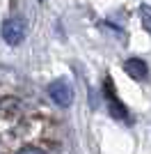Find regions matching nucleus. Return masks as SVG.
<instances>
[{
    "label": "nucleus",
    "mask_w": 151,
    "mask_h": 154,
    "mask_svg": "<svg viewBox=\"0 0 151 154\" xmlns=\"http://www.w3.org/2000/svg\"><path fill=\"white\" fill-rule=\"evenodd\" d=\"M48 94L50 99L57 103V106H62V108H69L71 101H73V90H71V85L64 81V78H57L53 83L48 85Z\"/></svg>",
    "instance_id": "nucleus-1"
},
{
    "label": "nucleus",
    "mask_w": 151,
    "mask_h": 154,
    "mask_svg": "<svg viewBox=\"0 0 151 154\" xmlns=\"http://www.w3.org/2000/svg\"><path fill=\"white\" fill-rule=\"evenodd\" d=\"M103 92H105V99H108V106H110L112 117H117V120H121V122H131V117H128V108L119 101V97H117V92H114V85L110 83V78H105Z\"/></svg>",
    "instance_id": "nucleus-2"
},
{
    "label": "nucleus",
    "mask_w": 151,
    "mask_h": 154,
    "mask_svg": "<svg viewBox=\"0 0 151 154\" xmlns=\"http://www.w3.org/2000/svg\"><path fill=\"white\" fill-rule=\"evenodd\" d=\"M2 39L9 46H19L25 39V23L21 19H7L2 23Z\"/></svg>",
    "instance_id": "nucleus-3"
},
{
    "label": "nucleus",
    "mask_w": 151,
    "mask_h": 154,
    "mask_svg": "<svg viewBox=\"0 0 151 154\" xmlns=\"http://www.w3.org/2000/svg\"><path fill=\"white\" fill-rule=\"evenodd\" d=\"M124 71H126L131 78L140 81V83L149 78V64H147L142 58H128V60L124 62Z\"/></svg>",
    "instance_id": "nucleus-4"
},
{
    "label": "nucleus",
    "mask_w": 151,
    "mask_h": 154,
    "mask_svg": "<svg viewBox=\"0 0 151 154\" xmlns=\"http://www.w3.org/2000/svg\"><path fill=\"white\" fill-rule=\"evenodd\" d=\"M140 16H142V26H144V30L151 35V7L142 5V7H140Z\"/></svg>",
    "instance_id": "nucleus-5"
}]
</instances>
